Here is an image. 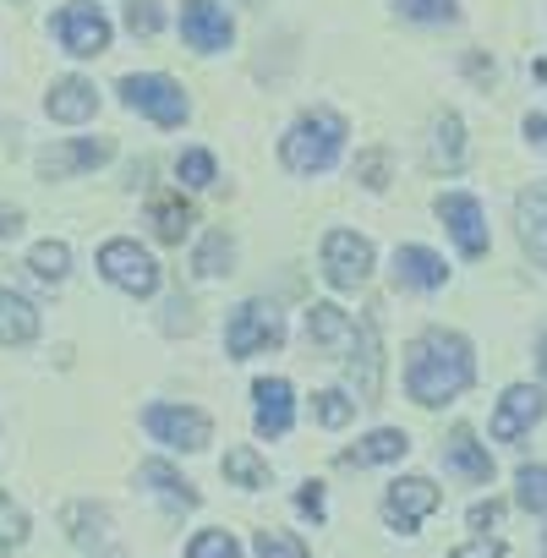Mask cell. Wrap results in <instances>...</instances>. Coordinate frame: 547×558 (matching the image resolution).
<instances>
[{"label": "cell", "instance_id": "obj_13", "mask_svg": "<svg viewBox=\"0 0 547 558\" xmlns=\"http://www.w3.org/2000/svg\"><path fill=\"white\" fill-rule=\"evenodd\" d=\"M252 400H257V433L268 438H285L291 422H296V395L285 378H257L252 384Z\"/></svg>", "mask_w": 547, "mask_h": 558}, {"label": "cell", "instance_id": "obj_10", "mask_svg": "<svg viewBox=\"0 0 547 558\" xmlns=\"http://www.w3.org/2000/svg\"><path fill=\"white\" fill-rule=\"evenodd\" d=\"M438 219L449 225L460 257H482L487 252V219H482V203L471 192H443L438 197Z\"/></svg>", "mask_w": 547, "mask_h": 558}, {"label": "cell", "instance_id": "obj_1", "mask_svg": "<svg viewBox=\"0 0 547 558\" xmlns=\"http://www.w3.org/2000/svg\"><path fill=\"white\" fill-rule=\"evenodd\" d=\"M476 378L471 345L449 329H427L411 351H405V389L416 405H443L454 395H465Z\"/></svg>", "mask_w": 547, "mask_h": 558}, {"label": "cell", "instance_id": "obj_8", "mask_svg": "<svg viewBox=\"0 0 547 558\" xmlns=\"http://www.w3.org/2000/svg\"><path fill=\"white\" fill-rule=\"evenodd\" d=\"M56 39H61L66 56L88 61V56H105V50H110V23H105L99 7H88V0H72V7L56 17Z\"/></svg>", "mask_w": 547, "mask_h": 558}, {"label": "cell", "instance_id": "obj_41", "mask_svg": "<svg viewBox=\"0 0 547 558\" xmlns=\"http://www.w3.org/2000/svg\"><path fill=\"white\" fill-rule=\"evenodd\" d=\"M498 514H503V509H498L493 498H487V504H476V509H471V531H487V525H498Z\"/></svg>", "mask_w": 547, "mask_h": 558}, {"label": "cell", "instance_id": "obj_28", "mask_svg": "<svg viewBox=\"0 0 547 558\" xmlns=\"http://www.w3.org/2000/svg\"><path fill=\"white\" fill-rule=\"evenodd\" d=\"M28 268L45 279V286H61L66 268H72V246H66V241H39V246L28 252Z\"/></svg>", "mask_w": 547, "mask_h": 558}, {"label": "cell", "instance_id": "obj_37", "mask_svg": "<svg viewBox=\"0 0 547 558\" xmlns=\"http://www.w3.org/2000/svg\"><path fill=\"white\" fill-rule=\"evenodd\" d=\"M356 181H362V186H373V192H378V186H389V154H384V148L362 154V159H356Z\"/></svg>", "mask_w": 547, "mask_h": 558}, {"label": "cell", "instance_id": "obj_5", "mask_svg": "<svg viewBox=\"0 0 547 558\" xmlns=\"http://www.w3.org/2000/svg\"><path fill=\"white\" fill-rule=\"evenodd\" d=\"M373 274V241L356 235V230H329L324 235V279L335 291H356L367 286Z\"/></svg>", "mask_w": 547, "mask_h": 558}, {"label": "cell", "instance_id": "obj_4", "mask_svg": "<svg viewBox=\"0 0 547 558\" xmlns=\"http://www.w3.org/2000/svg\"><path fill=\"white\" fill-rule=\"evenodd\" d=\"M99 268H105V279L116 291H126V296H154L159 291V263L137 246V241H105L99 246Z\"/></svg>", "mask_w": 547, "mask_h": 558}, {"label": "cell", "instance_id": "obj_38", "mask_svg": "<svg viewBox=\"0 0 547 558\" xmlns=\"http://www.w3.org/2000/svg\"><path fill=\"white\" fill-rule=\"evenodd\" d=\"M159 0H132V7H126V28L132 34H159Z\"/></svg>", "mask_w": 547, "mask_h": 558}, {"label": "cell", "instance_id": "obj_33", "mask_svg": "<svg viewBox=\"0 0 547 558\" xmlns=\"http://www.w3.org/2000/svg\"><path fill=\"white\" fill-rule=\"evenodd\" d=\"M313 411H318L324 427H345L356 416V400H345L340 389H324V395H313Z\"/></svg>", "mask_w": 547, "mask_h": 558}, {"label": "cell", "instance_id": "obj_32", "mask_svg": "<svg viewBox=\"0 0 547 558\" xmlns=\"http://www.w3.org/2000/svg\"><path fill=\"white\" fill-rule=\"evenodd\" d=\"M394 7H400V17H411V23H454V17H460L454 0H394Z\"/></svg>", "mask_w": 547, "mask_h": 558}, {"label": "cell", "instance_id": "obj_43", "mask_svg": "<svg viewBox=\"0 0 547 558\" xmlns=\"http://www.w3.org/2000/svg\"><path fill=\"white\" fill-rule=\"evenodd\" d=\"M17 230H23V208H7V203H0V235L12 241Z\"/></svg>", "mask_w": 547, "mask_h": 558}, {"label": "cell", "instance_id": "obj_25", "mask_svg": "<svg viewBox=\"0 0 547 558\" xmlns=\"http://www.w3.org/2000/svg\"><path fill=\"white\" fill-rule=\"evenodd\" d=\"M137 482H148L170 509H197V493H192V482H181L165 460H148V465H137Z\"/></svg>", "mask_w": 547, "mask_h": 558}, {"label": "cell", "instance_id": "obj_19", "mask_svg": "<svg viewBox=\"0 0 547 558\" xmlns=\"http://www.w3.org/2000/svg\"><path fill=\"white\" fill-rule=\"evenodd\" d=\"M465 165V126H460V116H438L433 121V137H427V170H443V175H454Z\"/></svg>", "mask_w": 547, "mask_h": 558}, {"label": "cell", "instance_id": "obj_21", "mask_svg": "<svg viewBox=\"0 0 547 558\" xmlns=\"http://www.w3.org/2000/svg\"><path fill=\"white\" fill-rule=\"evenodd\" d=\"M405 449H411V438H405L400 427H378V433H367L362 444H351L340 460H345V465H389V460H405Z\"/></svg>", "mask_w": 547, "mask_h": 558}, {"label": "cell", "instance_id": "obj_12", "mask_svg": "<svg viewBox=\"0 0 547 558\" xmlns=\"http://www.w3.org/2000/svg\"><path fill=\"white\" fill-rule=\"evenodd\" d=\"M542 389H531V384H514L503 400H498V411H493V438L498 444H514L520 433H531L536 422H542Z\"/></svg>", "mask_w": 547, "mask_h": 558}, {"label": "cell", "instance_id": "obj_26", "mask_svg": "<svg viewBox=\"0 0 547 558\" xmlns=\"http://www.w3.org/2000/svg\"><path fill=\"white\" fill-rule=\"evenodd\" d=\"M61 525H66V536L77 547H94L99 536H110V509H99V504H66Z\"/></svg>", "mask_w": 547, "mask_h": 558}, {"label": "cell", "instance_id": "obj_24", "mask_svg": "<svg viewBox=\"0 0 547 558\" xmlns=\"http://www.w3.org/2000/svg\"><path fill=\"white\" fill-rule=\"evenodd\" d=\"M362 384H356V405H378V389H384V356H378V318H362Z\"/></svg>", "mask_w": 547, "mask_h": 558}, {"label": "cell", "instance_id": "obj_40", "mask_svg": "<svg viewBox=\"0 0 547 558\" xmlns=\"http://www.w3.org/2000/svg\"><path fill=\"white\" fill-rule=\"evenodd\" d=\"M296 504H302L313 520H324V487H318V482H307V487L296 493Z\"/></svg>", "mask_w": 547, "mask_h": 558}, {"label": "cell", "instance_id": "obj_18", "mask_svg": "<svg viewBox=\"0 0 547 558\" xmlns=\"http://www.w3.org/2000/svg\"><path fill=\"white\" fill-rule=\"evenodd\" d=\"M394 279H400V286H411V291H438L443 279H449V268L427 246H400L394 252Z\"/></svg>", "mask_w": 547, "mask_h": 558}, {"label": "cell", "instance_id": "obj_11", "mask_svg": "<svg viewBox=\"0 0 547 558\" xmlns=\"http://www.w3.org/2000/svg\"><path fill=\"white\" fill-rule=\"evenodd\" d=\"M181 39H186L192 50L214 56V50H230L235 28H230L224 7H214V0H181Z\"/></svg>", "mask_w": 547, "mask_h": 558}, {"label": "cell", "instance_id": "obj_22", "mask_svg": "<svg viewBox=\"0 0 547 558\" xmlns=\"http://www.w3.org/2000/svg\"><path fill=\"white\" fill-rule=\"evenodd\" d=\"M443 449H449V465H454L465 482H493V454L476 444V433H471V427H454Z\"/></svg>", "mask_w": 547, "mask_h": 558}, {"label": "cell", "instance_id": "obj_14", "mask_svg": "<svg viewBox=\"0 0 547 558\" xmlns=\"http://www.w3.org/2000/svg\"><path fill=\"white\" fill-rule=\"evenodd\" d=\"M110 154H116V143H110V137H83V143L50 148V154L39 159V175H45V181H66V175H77V170H94V165H105Z\"/></svg>", "mask_w": 547, "mask_h": 558}, {"label": "cell", "instance_id": "obj_27", "mask_svg": "<svg viewBox=\"0 0 547 558\" xmlns=\"http://www.w3.org/2000/svg\"><path fill=\"white\" fill-rule=\"evenodd\" d=\"M230 263H235V241L224 230H214V235H203V246L192 257V274L197 279H219V274H230Z\"/></svg>", "mask_w": 547, "mask_h": 558}, {"label": "cell", "instance_id": "obj_3", "mask_svg": "<svg viewBox=\"0 0 547 558\" xmlns=\"http://www.w3.org/2000/svg\"><path fill=\"white\" fill-rule=\"evenodd\" d=\"M121 99H126L137 116H148L154 126H181V121H186V94H181V83H170V77H159V72L121 77Z\"/></svg>", "mask_w": 547, "mask_h": 558}, {"label": "cell", "instance_id": "obj_23", "mask_svg": "<svg viewBox=\"0 0 547 558\" xmlns=\"http://www.w3.org/2000/svg\"><path fill=\"white\" fill-rule=\"evenodd\" d=\"M148 219H154V235L170 241V246H181L186 230H192V208H186L175 192H159V197L148 203Z\"/></svg>", "mask_w": 547, "mask_h": 558}, {"label": "cell", "instance_id": "obj_36", "mask_svg": "<svg viewBox=\"0 0 547 558\" xmlns=\"http://www.w3.org/2000/svg\"><path fill=\"white\" fill-rule=\"evenodd\" d=\"M175 170H181L186 186H214V154H203V148H186Z\"/></svg>", "mask_w": 547, "mask_h": 558}, {"label": "cell", "instance_id": "obj_42", "mask_svg": "<svg viewBox=\"0 0 547 558\" xmlns=\"http://www.w3.org/2000/svg\"><path fill=\"white\" fill-rule=\"evenodd\" d=\"M525 137H531V148L547 154V116H525Z\"/></svg>", "mask_w": 547, "mask_h": 558}, {"label": "cell", "instance_id": "obj_34", "mask_svg": "<svg viewBox=\"0 0 547 558\" xmlns=\"http://www.w3.org/2000/svg\"><path fill=\"white\" fill-rule=\"evenodd\" d=\"M186 558H241V547L230 531H203V536H192Z\"/></svg>", "mask_w": 547, "mask_h": 558}, {"label": "cell", "instance_id": "obj_9", "mask_svg": "<svg viewBox=\"0 0 547 558\" xmlns=\"http://www.w3.org/2000/svg\"><path fill=\"white\" fill-rule=\"evenodd\" d=\"M438 504H443V498H438V487H433L427 476H400V482L384 493V520H389L400 536H411Z\"/></svg>", "mask_w": 547, "mask_h": 558}, {"label": "cell", "instance_id": "obj_15", "mask_svg": "<svg viewBox=\"0 0 547 558\" xmlns=\"http://www.w3.org/2000/svg\"><path fill=\"white\" fill-rule=\"evenodd\" d=\"M45 110H50V121L77 126V121H88V116L99 110V94H94V83H83V77H61V83H50Z\"/></svg>", "mask_w": 547, "mask_h": 558}, {"label": "cell", "instance_id": "obj_31", "mask_svg": "<svg viewBox=\"0 0 547 558\" xmlns=\"http://www.w3.org/2000/svg\"><path fill=\"white\" fill-rule=\"evenodd\" d=\"M23 536H28V514H23L7 493H0V558L17 553V547H23Z\"/></svg>", "mask_w": 547, "mask_h": 558}, {"label": "cell", "instance_id": "obj_30", "mask_svg": "<svg viewBox=\"0 0 547 558\" xmlns=\"http://www.w3.org/2000/svg\"><path fill=\"white\" fill-rule=\"evenodd\" d=\"M514 498H520V509L547 514V465H520V476H514Z\"/></svg>", "mask_w": 547, "mask_h": 558}, {"label": "cell", "instance_id": "obj_16", "mask_svg": "<svg viewBox=\"0 0 547 558\" xmlns=\"http://www.w3.org/2000/svg\"><path fill=\"white\" fill-rule=\"evenodd\" d=\"M514 219H520V241H525V252L547 268V181H536V186L520 192Z\"/></svg>", "mask_w": 547, "mask_h": 558}, {"label": "cell", "instance_id": "obj_45", "mask_svg": "<svg viewBox=\"0 0 547 558\" xmlns=\"http://www.w3.org/2000/svg\"><path fill=\"white\" fill-rule=\"evenodd\" d=\"M110 558H116V553H110Z\"/></svg>", "mask_w": 547, "mask_h": 558}, {"label": "cell", "instance_id": "obj_17", "mask_svg": "<svg viewBox=\"0 0 547 558\" xmlns=\"http://www.w3.org/2000/svg\"><path fill=\"white\" fill-rule=\"evenodd\" d=\"M307 340H313L318 351L340 356V351L356 340V324H351V313H345V307H335V302H318V307L307 313Z\"/></svg>", "mask_w": 547, "mask_h": 558}, {"label": "cell", "instance_id": "obj_44", "mask_svg": "<svg viewBox=\"0 0 547 558\" xmlns=\"http://www.w3.org/2000/svg\"><path fill=\"white\" fill-rule=\"evenodd\" d=\"M542 373H547V340H542Z\"/></svg>", "mask_w": 547, "mask_h": 558}, {"label": "cell", "instance_id": "obj_7", "mask_svg": "<svg viewBox=\"0 0 547 558\" xmlns=\"http://www.w3.org/2000/svg\"><path fill=\"white\" fill-rule=\"evenodd\" d=\"M143 427L159 438V444H170V449H208V438H214V422L203 416V411H192V405H148L143 411Z\"/></svg>", "mask_w": 547, "mask_h": 558}, {"label": "cell", "instance_id": "obj_35", "mask_svg": "<svg viewBox=\"0 0 547 558\" xmlns=\"http://www.w3.org/2000/svg\"><path fill=\"white\" fill-rule=\"evenodd\" d=\"M257 558H307V547L291 531H257Z\"/></svg>", "mask_w": 547, "mask_h": 558}, {"label": "cell", "instance_id": "obj_39", "mask_svg": "<svg viewBox=\"0 0 547 558\" xmlns=\"http://www.w3.org/2000/svg\"><path fill=\"white\" fill-rule=\"evenodd\" d=\"M449 558H503V542H498V536H487V531H482V536H476V542H465V547H454V553H449Z\"/></svg>", "mask_w": 547, "mask_h": 558}, {"label": "cell", "instance_id": "obj_2", "mask_svg": "<svg viewBox=\"0 0 547 558\" xmlns=\"http://www.w3.org/2000/svg\"><path fill=\"white\" fill-rule=\"evenodd\" d=\"M340 148H345V121H340L335 110H313V116H302V121L285 132L280 159H285V170H296V175H324V170L340 159Z\"/></svg>", "mask_w": 547, "mask_h": 558}, {"label": "cell", "instance_id": "obj_20", "mask_svg": "<svg viewBox=\"0 0 547 558\" xmlns=\"http://www.w3.org/2000/svg\"><path fill=\"white\" fill-rule=\"evenodd\" d=\"M39 335V307L23 291L0 286V345H28Z\"/></svg>", "mask_w": 547, "mask_h": 558}, {"label": "cell", "instance_id": "obj_29", "mask_svg": "<svg viewBox=\"0 0 547 558\" xmlns=\"http://www.w3.org/2000/svg\"><path fill=\"white\" fill-rule=\"evenodd\" d=\"M224 476H230L235 487H268V465H263L257 449H246V444L224 454Z\"/></svg>", "mask_w": 547, "mask_h": 558}, {"label": "cell", "instance_id": "obj_6", "mask_svg": "<svg viewBox=\"0 0 547 558\" xmlns=\"http://www.w3.org/2000/svg\"><path fill=\"white\" fill-rule=\"evenodd\" d=\"M280 340H285V324H280V313H274L268 302L235 307V318L224 329V351L230 356H257V351H274Z\"/></svg>", "mask_w": 547, "mask_h": 558}]
</instances>
